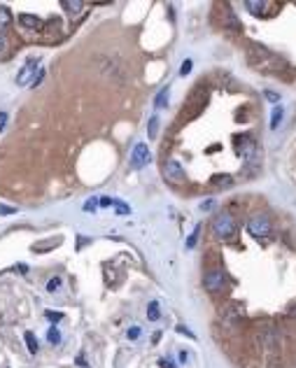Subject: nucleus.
<instances>
[{
  "label": "nucleus",
  "mask_w": 296,
  "mask_h": 368,
  "mask_svg": "<svg viewBox=\"0 0 296 368\" xmlns=\"http://www.w3.org/2000/svg\"><path fill=\"white\" fill-rule=\"evenodd\" d=\"M9 26H12V12H9L7 7H2V5H0V33L7 31Z\"/></svg>",
  "instance_id": "nucleus-12"
},
{
  "label": "nucleus",
  "mask_w": 296,
  "mask_h": 368,
  "mask_svg": "<svg viewBox=\"0 0 296 368\" xmlns=\"http://www.w3.org/2000/svg\"><path fill=\"white\" fill-rule=\"evenodd\" d=\"M149 161H152L149 147L145 145V142H138V145L133 147V152H131V166L138 170V168H143V166H147Z\"/></svg>",
  "instance_id": "nucleus-4"
},
{
  "label": "nucleus",
  "mask_w": 296,
  "mask_h": 368,
  "mask_svg": "<svg viewBox=\"0 0 296 368\" xmlns=\"http://www.w3.org/2000/svg\"><path fill=\"white\" fill-rule=\"evenodd\" d=\"M98 205L100 207H110V205H114V198H110V196H100Z\"/></svg>",
  "instance_id": "nucleus-22"
},
{
  "label": "nucleus",
  "mask_w": 296,
  "mask_h": 368,
  "mask_svg": "<svg viewBox=\"0 0 296 368\" xmlns=\"http://www.w3.org/2000/svg\"><path fill=\"white\" fill-rule=\"evenodd\" d=\"M156 133H159V117H152L149 123H147V135H149V140L156 138Z\"/></svg>",
  "instance_id": "nucleus-15"
},
{
  "label": "nucleus",
  "mask_w": 296,
  "mask_h": 368,
  "mask_svg": "<svg viewBox=\"0 0 296 368\" xmlns=\"http://www.w3.org/2000/svg\"><path fill=\"white\" fill-rule=\"evenodd\" d=\"M96 207H98V200H96V198H91V200H86V203H84V210H86V212H91V210H96Z\"/></svg>",
  "instance_id": "nucleus-24"
},
{
  "label": "nucleus",
  "mask_w": 296,
  "mask_h": 368,
  "mask_svg": "<svg viewBox=\"0 0 296 368\" xmlns=\"http://www.w3.org/2000/svg\"><path fill=\"white\" fill-rule=\"evenodd\" d=\"M114 207H117V215H129L131 212V207L126 203H122L119 198H114Z\"/></svg>",
  "instance_id": "nucleus-20"
},
{
  "label": "nucleus",
  "mask_w": 296,
  "mask_h": 368,
  "mask_svg": "<svg viewBox=\"0 0 296 368\" xmlns=\"http://www.w3.org/2000/svg\"><path fill=\"white\" fill-rule=\"evenodd\" d=\"M61 7L66 9L70 16H79L82 14V9H84V2H79V0H63Z\"/></svg>",
  "instance_id": "nucleus-8"
},
{
  "label": "nucleus",
  "mask_w": 296,
  "mask_h": 368,
  "mask_svg": "<svg viewBox=\"0 0 296 368\" xmlns=\"http://www.w3.org/2000/svg\"><path fill=\"white\" fill-rule=\"evenodd\" d=\"M5 49H7V42H5V38H2V35H0V54H2V52H5Z\"/></svg>",
  "instance_id": "nucleus-31"
},
{
  "label": "nucleus",
  "mask_w": 296,
  "mask_h": 368,
  "mask_svg": "<svg viewBox=\"0 0 296 368\" xmlns=\"http://www.w3.org/2000/svg\"><path fill=\"white\" fill-rule=\"evenodd\" d=\"M23 340H26V347H28V352H31V354H38L40 343H38V338H35V333H33V331H26V333H23Z\"/></svg>",
  "instance_id": "nucleus-11"
},
{
  "label": "nucleus",
  "mask_w": 296,
  "mask_h": 368,
  "mask_svg": "<svg viewBox=\"0 0 296 368\" xmlns=\"http://www.w3.org/2000/svg\"><path fill=\"white\" fill-rule=\"evenodd\" d=\"M19 23H21L23 28H28V31H42L45 28V21L33 14H19Z\"/></svg>",
  "instance_id": "nucleus-7"
},
{
  "label": "nucleus",
  "mask_w": 296,
  "mask_h": 368,
  "mask_svg": "<svg viewBox=\"0 0 296 368\" xmlns=\"http://www.w3.org/2000/svg\"><path fill=\"white\" fill-rule=\"evenodd\" d=\"M35 77H38V61H35V59H31V61H28V63H26V65L21 68V72L16 75V84H19V86H26V84H31Z\"/></svg>",
  "instance_id": "nucleus-6"
},
{
  "label": "nucleus",
  "mask_w": 296,
  "mask_h": 368,
  "mask_svg": "<svg viewBox=\"0 0 296 368\" xmlns=\"http://www.w3.org/2000/svg\"><path fill=\"white\" fill-rule=\"evenodd\" d=\"M154 103H156V108H166V105H168V86H163V89H161Z\"/></svg>",
  "instance_id": "nucleus-17"
},
{
  "label": "nucleus",
  "mask_w": 296,
  "mask_h": 368,
  "mask_svg": "<svg viewBox=\"0 0 296 368\" xmlns=\"http://www.w3.org/2000/svg\"><path fill=\"white\" fill-rule=\"evenodd\" d=\"M247 231H250L254 238H261V236H268L271 233V222L266 215H254L247 222Z\"/></svg>",
  "instance_id": "nucleus-5"
},
{
  "label": "nucleus",
  "mask_w": 296,
  "mask_h": 368,
  "mask_svg": "<svg viewBox=\"0 0 296 368\" xmlns=\"http://www.w3.org/2000/svg\"><path fill=\"white\" fill-rule=\"evenodd\" d=\"M266 98L273 100V103H278V100H280V96H278V93H273V91H266Z\"/></svg>",
  "instance_id": "nucleus-30"
},
{
  "label": "nucleus",
  "mask_w": 296,
  "mask_h": 368,
  "mask_svg": "<svg viewBox=\"0 0 296 368\" xmlns=\"http://www.w3.org/2000/svg\"><path fill=\"white\" fill-rule=\"evenodd\" d=\"M126 336H129V340H138V336H140V326H131V329L126 331Z\"/></svg>",
  "instance_id": "nucleus-21"
},
{
  "label": "nucleus",
  "mask_w": 296,
  "mask_h": 368,
  "mask_svg": "<svg viewBox=\"0 0 296 368\" xmlns=\"http://www.w3.org/2000/svg\"><path fill=\"white\" fill-rule=\"evenodd\" d=\"M189 72H191V61H189V59H187V61L182 63V68H180V75H182V77H187V75H189Z\"/></svg>",
  "instance_id": "nucleus-23"
},
{
  "label": "nucleus",
  "mask_w": 296,
  "mask_h": 368,
  "mask_svg": "<svg viewBox=\"0 0 296 368\" xmlns=\"http://www.w3.org/2000/svg\"><path fill=\"white\" fill-rule=\"evenodd\" d=\"M245 9H247V12H252L254 16H261L266 9H268V2H259V0H247V2H245Z\"/></svg>",
  "instance_id": "nucleus-9"
},
{
  "label": "nucleus",
  "mask_w": 296,
  "mask_h": 368,
  "mask_svg": "<svg viewBox=\"0 0 296 368\" xmlns=\"http://www.w3.org/2000/svg\"><path fill=\"white\" fill-rule=\"evenodd\" d=\"M203 284H205V289L208 292H222L224 289V284H226V275H224V270L222 268H213V270H208L203 277Z\"/></svg>",
  "instance_id": "nucleus-2"
},
{
  "label": "nucleus",
  "mask_w": 296,
  "mask_h": 368,
  "mask_svg": "<svg viewBox=\"0 0 296 368\" xmlns=\"http://www.w3.org/2000/svg\"><path fill=\"white\" fill-rule=\"evenodd\" d=\"M213 233L217 238H231L235 233V222L228 212H220V215L213 219Z\"/></svg>",
  "instance_id": "nucleus-1"
},
{
  "label": "nucleus",
  "mask_w": 296,
  "mask_h": 368,
  "mask_svg": "<svg viewBox=\"0 0 296 368\" xmlns=\"http://www.w3.org/2000/svg\"><path fill=\"white\" fill-rule=\"evenodd\" d=\"M16 210L14 207H7V205H0V215H14Z\"/></svg>",
  "instance_id": "nucleus-27"
},
{
  "label": "nucleus",
  "mask_w": 296,
  "mask_h": 368,
  "mask_svg": "<svg viewBox=\"0 0 296 368\" xmlns=\"http://www.w3.org/2000/svg\"><path fill=\"white\" fill-rule=\"evenodd\" d=\"M198 236H201V226H196V229H194V233L189 236V240H187V249H194V247H196Z\"/></svg>",
  "instance_id": "nucleus-19"
},
{
  "label": "nucleus",
  "mask_w": 296,
  "mask_h": 368,
  "mask_svg": "<svg viewBox=\"0 0 296 368\" xmlns=\"http://www.w3.org/2000/svg\"><path fill=\"white\" fill-rule=\"evenodd\" d=\"M159 366H161V368H175V364H173L170 359H161V361H159Z\"/></svg>",
  "instance_id": "nucleus-29"
},
{
  "label": "nucleus",
  "mask_w": 296,
  "mask_h": 368,
  "mask_svg": "<svg viewBox=\"0 0 296 368\" xmlns=\"http://www.w3.org/2000/svg\"><path fill=\"white\" fill-rule=\"evenodd\" d=\"M282 115H285V110H282V105H275V108H273V115H271V130H275L278 126H280Z\"/></svg>",
  "instance_id": "nucleus-14"
},
{
  "label": "nucleus",
  "mask_w": 296,
  "mask_h": 368,
  "mask_svg": "<svg viewBox=\"0 0 296 368\" xmlns=\"http://www.w3.org/2000/svg\"><path fill=\"white\" fill-rule=\"evenodd\" d=\"M61 317H63L61 312H47V319H49V322H59Z\"/></svg>",
  "instance_id": "nucleus-26"
},
{
  "label": "nucleus",
  "mask_w": 296,
  "mask_h": 368,
  "mask_svg": "<svg viewBox=\"0 0 296 368\" xmlns=\"http://www.w3.org/2000/svg\"><path fill=\"white\" fill-rule=\"evenodd\" d=\"M231 184H233V177L231 175H215L210 180V186H215V189H226Z\"/></svg>",
  "instance_id": "nucleus-10"
},
{
  "label": "nucleus",
  "mask_w": 296,
  "mask_h": 368,
  "mask_svg": "<svg viewBox=\"0 0 296 368\" xmlns=\"http://www.w3.org/2000/svg\"><path fill=\"white\" fill-rule=\"evenodd\" d=\"M213 207V200H205V203H201V210H210Z\"/></svg>",
  "instance_id": "nucleus-32"
},
{
  "label": "nucleus",
  "mask_w": 296,
  "mask_h": 368,
  "mask_svg": "<svg viewBox=\"0 0 296 368\" xmlns=\"http://www.w3.org/2000/svg\"><path fill=\"white\" fill-rule=\"evenodd\" d=\"M47 340H49L52 345H59V343H61V333H59L56 326H52V329L47 331Z\"/></svg>",
  "instance_id": "nucleus-16"
},
{
  "label": "nucleus",
  "mask_w": 296,
  "mask_h": 368,
  "mask_svg": "<svg viewBox=\"0 0 296 368\" xmlns=\"http://www.w3.org/2000/svg\"><path fill=\"white\" fill-rule=\"evenodd\" d=\"M177 333H182V336H189V338H196V336H194V333H191L189 329H187V326H182V324L177 326Z\"/></svg>",
  "instance_id": "nucleus-25"
},
{
  "label": "nucleus",
  "mask_w": 296,
  "mask_h": 368,
  "mask_svg": "<svg viewBox=\"0 0 296 368\" xmlns=\"http://www.w3.org/2000/svg\"><path fill=\"white\" fill-rule=\"evenodd\" d=\"M163 177L175 184H182L184 180H187V173H184V168L180 166L177 159H168V161L163 163Z\"/></svg>",
  "instance_id": "nucleus-3"
},
{
  "label": "nucleus",
  "mask_w": 296,
  "mask_h": 368,
  "mask_svg": "<svg viewBox=\"0 0 296 368\" xmlns=\"http://www.w3.org/2000/svg\"><path fill=\"white\" fill-rule=\"evenodd\" d=\"M7 126V112H0V130H5Z\"/></svg>",
  "instance_id": "nucleus-28"
},
{
  "label": "nucleus",
  "mask_w": 296,
  "mask_h": 368,
  "mask_svg": "<svg viewBox=\"0 0 296 368\" xmlns=\"http://www.w3.org/2000/svg\"><path fill=\"white\" fill-rule=\"evenodd\" d=\"M147 319H149V322H159V319H161L159 301H152V303L147 306Z\"/></svg>",
  "instance_id": "nucleus-13"
},
{
  "label": "nucleus",
  "mask_w": 296,
  "mask_h": 368,
  "mask_svg": "<svg viewBox=\"0 0 296 368\" xmlns=\"http://www.w3.org/2000/svg\"><path fill=\"white\" fill-rule=\"evenodd\" d=\"M61 284H63L61 277H52V280L47 282V292H49V294H56L59 289H61Z\"/></svg>",
  "instance_id": "nucleus-18"
}]
</instances>
